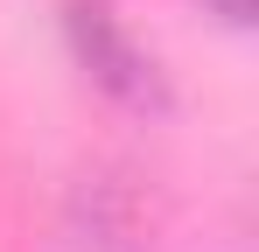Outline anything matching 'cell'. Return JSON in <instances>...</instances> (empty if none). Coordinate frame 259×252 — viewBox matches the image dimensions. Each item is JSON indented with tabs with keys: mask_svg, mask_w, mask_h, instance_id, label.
<instances>
[{
	"mask_svg": "<svg viewBox=\"0 0 259 252\" xmlns=\"http://www.w3.org/2000/svg\"><path fill=\"white\" fill-rule=\"evenodd\" d=\"M63 28H70V49H77L91 84H105L119 105H161V70L133 42L112 0H63Z\"/></svg>",
	"mask_w": 259,
	"mask_h": 252,
	"instance_id": "1",
	"label": "cell"
},
{
	"mask_svg": "<svg viewBox=\"0 0 259 252\" xmlns=\"http://www.w3.org/2000/svg\"><path fill=\"white\" fill-rule=\"evenodd\" d=\"M210 7L231 21V28H245V21H252V0H210Z\"/></svg>",
	"mask_w": 259,
	"mask_h": 252,
	"instance_id": "2",
	"label": "cell"
}]
</instances>
